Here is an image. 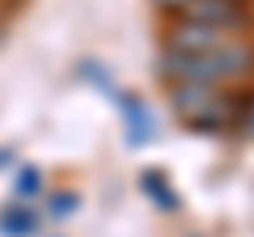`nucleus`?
I'll use <instances>...</instances> for the list:
<instances>
[{"label":"nucleus","mask_w":254,"mask_h":237,"mask_svg":"<svg viewBox=\"0 0 254 237\" xmlns=\"http://www.w3.org/2000/svg\"><path fill=\"white\" fill-rule=\"evenodd\" d=\"M246 72H254V43L246 34H229L225 43H216L212 51L199 55H178V51H161V76L165 85L178 81H195V85H233Z\"/></svg>","instance_id":"nucleus-1"},{"label":"nucleus","mask_w":254,"mask_h":237,"mask_svg":"<svg viewBox=\"0 0 254 237\" xmlns=\"http://www.w3.org/2000/svg\"><path fill=\"white\" fill-rule=\"evenodd\" d=\"M170 106L190 131H229V127H237V98H229L220 85L178 81V85H170Z\"/></svg>","instance_id":"nucleus-2"},{"label":"nucleus","mask_w":254,"mask_h":237,"mask_svg":"<svg viewBox=\"0 0 254 237\" xmlns=\"http://www.w3.org/2000/svg\"><path fill=\"white\" fill-rule=\"evenodd\" d=\"M182 21H199L212 30H229V34H242L250 26V0H190L182 13H174Z\"/></svg>","instance_id":"nucleus-3"},{"label":"nucleus","mask_w":254,"mask_h":237,"mask_svg":"<svg viewBox=\"0 0 254 237\" xmlns=\"http://www.w3.org/2000/svg\"><path fill=\"white\" fill-rule=\"evenodd\" d=\"M34 229H38V212L26 199H13L0 212V237H30Z\"/></svg>","instance_id":"nucleus-4"},{"label":"nucleus","mask_w":254,"mask_h":237,"mask_svg":"<svg viewBox=\"0 0 254 237\" xmlns=\"http://www.w3.org/2000/svg\"><path fill=\"white\" fill-rule=\"evenodd\" d=\"M119 106H123L127 140H131V144H144V140H153V118H148V110L140 106V98H119Z\"/></svg>","instance_id":"nucleus-5"},{"label":"nucleus","mask_w":254,"mask_h":237,"mask_svg":"<svg viewBox=\"0 0 254 237\" xmlns=\"http://www.w3.org/2000/svg\"><path fill=\"white\" fill-rule=\"evenodd\" d=\"M144 191L157 199V208H161V212H174V208H178V195H174V186H165L161 174H144Z\"/></svg>","instance_id":"nucleus-6"},{"label":"nucleus","mask_w":254,"mask_h":237,"mask_svg":"<svg viewBox=\"0 0 254 237\" xmlns=\"http://www.w3.org/2000/svg\"><path fill=\"white\" fill-rule=\"evenodd\" d=\"M13 195H17V199H34V195H43V174H38L34 165H21L17 182H13Z\"/></svg>","instance_id":"nucleus-7"},{"label":"nucleus","mask_w":254,"mask_h":237,"mask_svg":"<svg viewBox=\"0 0 254 237\" xmlns=\"http://www.w3.org/2000/svg\"><path fill=\"white\" fill-rule=\"evenodd\" d=\"M237 127L254 136V93H250V98H242V106H237Z\"/></svg>","instance_id":"nucleus-8"},{"label":"nucleus","mask_w":254,"mask_h":237,"mask_svg":"<svg viewBox=\"0 0 254 237\" xmlns=\"http://www.w3.org/2000/svg\"><path fill=\"white\" fill-rule=\"evenodd\" d=\"M76 208V195H51V208H47V212H51V216H64V212H72Z\"/></svg>","instance_id":"nucleus-9"}]
</instances>
